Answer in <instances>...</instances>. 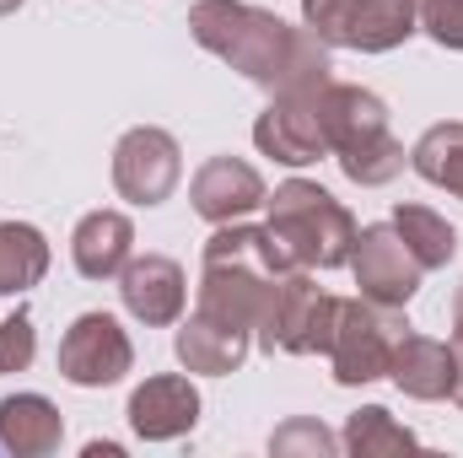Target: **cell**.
<instances>
[{
  "instance_id": "obj_1",
  "label": "cell",
  "mask_w": 463,
  "mask_h": 458,
  "mask_svg": "<svg viewBox=\"0 0 463 458\" xmlns=\"http://www.w3.org/2000/svg\"><path fill=\"white\" fill-rule=\"evenodd\" d=\"M194 38L222 54L232 71H242L248 81L259 87H275V92H313L329 81V60L318 49V38L297 33L291 22L259 11V5H242V0H200L194 16H189Z\"/></svg>"
},
{
  "instance_id": "obj_4",
  "label": "cell",
  "mask_w": 463,
  "mask_h": 458,
  "mask_svg": "<svg viewBox=\"0 0 463 458\" xmlns=\"http://www.w3.org/2000/svg\"><path fill=\"white\" fill-rule=\"evenodd\" d=\"M307 22L318 38L383 54L415 33V5L410 0H302Z\"/></svg>"
},
{
  "instance_id": "obj_25",
  "label": "cell",
  "mask_w": 463,
  "mask_h": 458,
  "mask_svg": "<svg viewBox=\"0 0 463 458\" xmlns=\"http://www.w3.org/2000/svg\"><path fill=\"white\" fill-rule=\"evenodd\" d=\"M458 329H463V291H458Z\"/></svg>"
},
{
  "instance_id": "obj_24",
  "label": "cell",
  "mask_w": 463,
  "mask_h": 458,
  "mask_svg": "<svg viewBox=\"0 0 463 458\" xmlns=\"http://www.w3.org/2000/svg\"><path fill=\"white\" fill-rule=\"evenodd\" d=\"M16 5H22V0H0V16H5V11H16Z\"/></svg>"
},
{
  "instance_id": "obj_22",
  "label": "cell",
  "mask_w": 463,
  "mask_h": 458,
  "mask_svg": "<svg viewBox=\"0 0 463 458\" xmlns=\"http://www.w3.org/2000/svg\"><path fill=\"white\" fill-rule=\"evenodd\" d=\"M27 361H33V319L11 313L0 324V372H22Z\"/></svg>"
},
{
  "instance_id": "obj_5",
  "label": "cell",
  "mask_w": 463,
  "mask_h": 458,
  "mask_svg": "<svg viewBox=\"0 0 463 458\" xmlns=\"http://www.w3.org/2000/svg\"><path fill=\"white\" fill-rule=\"evenodd\" d=\"M335 313H340L335 297H324V291H318L313 281H302V275H286V281H275L259 329H264V345H269V350H275V345H280V350H329Z\"/></svg>"
},
{
  "instance_id": "obj_10",
  "label": "cell",
  "mask_w": 463,
  "mask_h": 458,
  "mask_svg": "<svg viewBox=\"0 0 463 458\" xmlns=\"http://www.w3.org/2000/svg\"><path fill=\"white\" fill-rule=\"evenodd\" d=\"M60 367L71 383L81 388H98V383H114L118 372L129 367V340L109 313H87L71 324V335L60 345Z\"/></svg>"
},
{
  "instance_id": "obj_8",
  "label": "cell",
  "mask_w": 463,
  "mask_h": 458,
  "mask_svg": "<svg viewBox=\"0 0 463 458\" xmlns=\"http://www.w3.org/2000/svg\"><path fill=\"white\" fill-rule=\"evenodd\" d=\"M350 264H355V281L372 302L383 308H399L415 297L420 286V259L410 253V243L399 237V227H366L355 232V248H350Z\"/></svg>"
},
{
  "instance_id": "obj_3",
  "label": "cell",
  "mask_w": 463,
  "mask_h": 458,
  "mask_svg": "<svg viewBox=\"0 0 463 458\" xmlns=\"http://www.w3.org/2000/svg\"><path fill=\"white\" fill-rule=\"evenodd\" d=\"M269 232L280 243V253L291 264H318V270H335L350 264V248H355V222L350 211L318 184H280L275 200H269Z\"/></svg>"
},
{
  "instance_id": "obj_2",
  "label": "cell",
  "mask_w": 463,
  "mask_h": 458,
  "mask_svg": "<svg viewBox=\"0 0 463 458\" xmlns=\"http://www.w3.org/2000/svg\"><path fill=\"white\" fill-rule=\"evenodd\" d=\"M318 119L329 135V151L340 157L355 184H388L404 167V146L388 135V109L383 98L361 92V87H318Z\"/></svg>"
},
{
  "instance_id": "obj_9",
  "label": "cell",
  "mask_w": 463,
  "mask_h": 458,
  "mask_svg": "<svg viewBox=\"0 0 463 458\" xmlns=\"http://www.w3.org/2000/svg\"><path fill=\"white\" fill-rule=\"evenodd\" d=\"M253 140L275 162H291V167L318 162L329 151V135H324V119H318V87L313 92H280L264 109V119L253 124Z\"/></svg>"
},
{
  "instance_id": "obj_6",
  "label": "cell",
  "mask_w": 463,
  "mask_h": 458,
  "mask_svg": "<svg viewBox=\"0 0 463 458\" xmlns=\"http://www.w3.org/2000/svg\"><path fill=\"white\" fill-rule=\"evenodd\" d=\"M404 340L399 319L377 308H361V302H340L335 313V335H329V350H335V377L340 383H366V377H383L388 361H393V345Z\"/></svg>"
},
{
  "instance_id": "obj_14",
  "label": "cell",
  "mask_w": 463,
  "mask_h": 458,
  "mask_svg": "<svg viewBox=\"0 0 463 458\" xmlns=\"http://www.w3.org/2000/svg\"><path fill=\"white\" fill-rule=\"evenodd\" d=\"M129 243H135V232H129V216H118V211H92L81 227H76V270L87 275V281H109L118 275L124 264H129Z\"/></svg>"
},
{
  "instance_id": "obj_21",
  "label": "cell",
  "mask_w": 463,
  "mask_h": 458,
  "mask_svg": "<svg viewBox=\"0 0 463 458\" xmlns=\"http://www.w3.org/2000/svg\"><path fill=\"white\" fill-rule=\"evenodd\" d=\"M415 22L442 43V49H463V0H410Z\"/></svg>"
},
{
  "instance_id": "obj_20",
  "label": "cell",
  "mask_w": 463,
  "mask_h": 458,
  "mask_svg": "<svg viewBox=\"0 0 463 458\" xmlns=\"http://www.w3.org/2000/svg\"><path fill=\"white\" fill-rule=\"evenodd\" d=\"M393 227H399V237L410 243V253L420 259V270H437V264H448L453 259V227L437 216V211H426V205H404L399 216H393Z\"/></svg>"
},
{
  "instance_id": "obj_16",
  "label": "cell",
  "mask_w": 463,
  "mask_h": 458,
  "mask_svg": "<svg viewBox=\"0 0 463 458\" xmlns=\"http://www.w3.org/2000/svg\"><path fill=\"white\" fill-rule=\"evenodd\" d=\"M43 270H49V243H43V232L27 227V222H5V227H0V297H5V291H27Z\"/></svg>"
},
{
  "instance_id": "obj_17",
  "label": "cell",
  "mask_w": 463,
  "mask_h": 458,
  "mask_svg": "<svg viewBox=\"0 0 463 458\" xmlns=\"http://www.w3.org/2000/svg\"><path fill=\"white\" fill-rule=\"evenodd\" d=\"M178 356L194 367V372H232L242 361V329L216 324V319H194L184 335H178Z\"/></svg>"
},
{
  "instance_id": "obj_7",
  "label": "cell",
  "mask_w": 463,
  "mask_h": 458,
  "mask_svg": "<svg viewBox=\"0 0 463 458\" xmlns=\"http://www.w3.org/2000/svg\"><path fill=\"white\" fill-rule=\"evenodd\" d=\"M178 140L167 129H129L114 151V184L124 200L135 205H162L178 184Z\"/></svg>"
},
{
  "instance_id": "obj_23",
  "label": "cell",
  "mask_w": 463,
  "mask_h": 458,
  "mask_svg": "<svg viewBox=\"0 0 463 458\" xmlns=\"http://www.w3.org/2000/svg\"><path fill=\"white\" fill-rule=\"evenodd\" d=\"M453 394L463 399V329H458V340H453Z\"/></svg>"
},
{
  "instance_id": "obj_11",
  "label": "cell",
  "mask_w": 463,
  "mask_h": 458,
  "mask_svg": "<svg viewBox=\"0 0 463 458\" xmlns=\"http://www.w3.org/2000/svg\"><path fill=\"white\" fill-rule=\"evenodd\" d=\"M189 195H194V211H200L205 222H232V216H248V211L264 200V184H259V173H253L248 162L216 157V162H205V167L194 173Z\"/></svg>"
},
{
  "instance_id": "obj_19",
  "label": "cell",
  "mask_w": 463,
  "mask_h": 458,
  "mask_svg": "<svg viewBox=\"0 0 463 458\" xmlns=\"http://www.w3.org/2000/svg\"><path fill=\"white\" fill-rule=\"evenodd\" d=\"M415 173L431 178V184H442V189H453L463 200V124H437V129L420 135Z\"/></svg>"
},
{
  "instance_id": "obj_12",
  "label": "cell",
  "mask_w": 463,
  "mask_h": 458,
  "mask_svg": "<svg viewBox=\"0 0 463 458\" xmlns=\"http://www.w3.org/2000/svg\"><path fill=\"white\" fill-rule=\"evenodd\" d=\"M124 308L146 324H173L184 313V270L162 253H146L135 264H124Z\"/></svg>"
},
{
  "instance_id": "obj_18",
  "label": "cell",
  "mask_w": 463,
  "mask_h": 458,
  "mask_svg": "<svg viewBox=\"0 0 463 458\" xmlns=\"http://www.w3.org/2000/svg\"><path fill=\"white\" fill-rule=\"evenodd\" d=\"M0 432H5V443H11L16 453H43V448H54V437H60V415L49 410V399L22 394V399H5V405H0Z\"/></svg>"
},
{
  "instance_id": "obj_15",
  "label": "cell",
  "mask_w": 463,
  "mask_h": 458,
  "mask_svg": "<svg viewBox=\"0 0 463 458\" xmlns=\"http://www.w3.org/2000/svg\"><path fill=\"white\" fill-rule=\"evenodd\" d=\"M393 377H399V388H410V394H420V399H437V394H453V350L437 340H426V335H404V340L393 345Z\"/></svg>"
},
{
  "instance_id": "obj_13",
  "label": "cell",
  "mask_w": 463,
  "mask_h": 458,
  "mask_svg": "<svg viewBox=\"0 0 463 458\" xmlns=\"http://www.w3.org/2000/svg\"><path fill=\"white\" fill-rule=\"evenodd\" d=\"M194 415H200V394H194L184 377H151V383L129 399V421H135V432H146V437H173V432L194 426Z\"/></svg>"
}]
</instances>
